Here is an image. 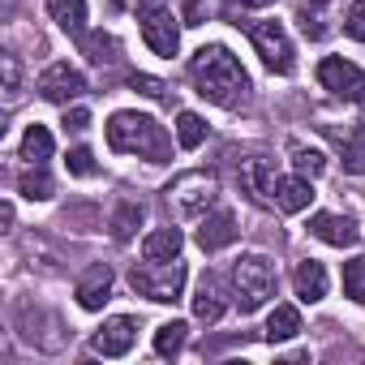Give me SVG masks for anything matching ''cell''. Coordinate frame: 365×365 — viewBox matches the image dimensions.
<instances>
[{
    "label": "cell",
    "instance_id": "obj_1",
    "mask_svg": "<svg viewBox=\"0 0 365 365\" xmlns=\"http://www.w3.org/2000/svg\"><path fill=\"white\" fill-rule=\"evenodd\" d=\"M190 78H194L198 95L211 99V103H220V108H241L250 99V73L241 69V61L224 43L198 48L194 61H190Z\"/></svg>",
    "mask_w": 365,
    "mask_h": 365
},
{
    "label": "cell",
    "instance_id": "obj_2",
    "mask_svg": "<svg viewBox=\"0 0 365 365\" xmlns=\"http://www.w3.org/2000/svg\"><path fill=\"white\" fill-rule=\"evenodd\" d=\"M108 146L120 155H146L150 163H163L172 155L163 125L146 112H116L108 120Z\"/></svg>",
    "mask_w": 365,
    "mask_h": 365
},
{
    "label": "cell",
    "instance_id": "obj_3",
    "mask_svg": "<svg viewBox=\"0 0 365 365\" xmlns=\"http://www.w3.org/2000/svg\"><path fill=\"white\" fill-rule=\"evenodd\" d=\"M275 267L262 258V254H245V258H237V267H232V292H237V305H241V314H254V309H262L271 297H275Z\"/></svg>",
    "mask_w": 365,
    "mask_h": 365
},
{
    "label": "cell",
    "instance_id": "obj_4",
    "mask_svg": "<svg viewBox=\"0 0 365 365\" xmlns=\"http://www.w3.org/2000/svg\"><path fill=\"white\" fill-rule=\"evenodd\" d=\"M129 288H133L138 297H146V301H159V305L180 301V292H185V262H180V258L150 262V258H146L142 267L129 271Z\"/></svg>",
    "mask_w": 365,
    "mask_h": 365
},
{
    "label": "cell",
    "instance_id": "obj_5",
    "mask_svg": "<svg viewBox=\"0 0 365 365\" xmlns=\"http://www.w3.org/2000/svg\"><path fill=\"white\" fill-rule=\"evenodd\" d=\"M220 198V180L211 172H185L168 185V202L180 220H202Z\"/></svg>",
    "mask_w": 365,
    "mask_h": 365
},
{
    "label": "cell",
    "instance_id": "obj_6",
    "mask_svg": "<svg viewBox=\"0 0 365 365\" xmlns=\"http://www.w3.org/2000/svg\"><path fill=\"white\" fill-rule=\"evenodd\" d=\"M138 22H142V39L155 56H176L180 48V31H176V18L163 0H142L138 5Z\"/></svg>",
    "mask_w": 365,
    "mask_h": 365
},
{
    "label": "cell",
    "instance_id": "obj_7",
    "mask_svg": "<svg viewBox=\"0 0 365 365\" xmlns=\"http://www.w3.org/2000/svg\"><path fill=\"white\" fill-rule=\"evenodd\" d=\"M245 31H250L254 48H258V56H262V65L271 73H292L297 56H292V43H288L279 22H245Z\"/></svg>",
    "mask_w": 365,
    "mask_h": 365
},
{
    "label": "cell",
    "instance_id": "obj_8",
    "mask_svg": "<svg viewBox=\"0 0 365 365\" xmlns=\"http://www.w3.org/2000/svg\"><path fill=\"white\" fill-rule=\"evenodd\" d=\"M318 82H322V91H331L344 103H365V69H356L344 56H327L318 65Z\"/></svg>",
    "mask_w": 365,
    "mask_h": 365
},
{
    "label": "cell",
    "instance_id": "obj_9",
    "mask_svg": "<svg viewBox=\"0 0 365 365\" xmlns=\"http://www.w3.org/2000/svg\"><path fill=\"white\" fill-rule=\"evenodd\" d=\"M82 91H86V78H82L73 65H65V61H61V65H48V69L39 73V95H43L48 103H65V108H69Z\"/></svg>",
    "mask_w": 365,
    "mask_h": 365
},
{
    "label": "cell",
    "instance_id": "obj_10",
    "mask_svg": "<svg viewBox=\"0 0 365 365\" xmlns=\"http://www.w3.org/2000/svg\"><path fill=\"white\" fill-rule=\"evenodd\" d=\"M322 138L339 150L352 176H365V125H322Z\"/></svg>",
    "mask_w": 365,
    "mask_h": 365
},
{
    "label": "cell",
    "instance_id": "obj_11",
    "mask_svg": "<svg viewBox=\"0 0 365 365\" xmlns=\"http://www.w3.org/2000/svg\"><path fill=\"white\" fill-rule=\"evenodd\" d=\"M275 185H279V172H275V163H271L267 155H254V159L241 163V190H245L254 202L275 207Z\"/></svg>",
    "mask_w": 365,
    "mask_h": 365
},
{
    "label": "cell",
    "instance_id": "obj_12",
    "mask_svg": "<svg viewBox=\"0 0 365 365\" xmlns=\"http://www.w3.org/2000/svg\"><path fill=\"white\" fill-rule=\"evenodd\" d=\"M133 339H138V322H133V318H112V322H103V327L95 331L91 348H95L99 356H125V352L133 348Z\"/></svg>",
    "mask_w": 365,
    "mask_h": 365
},
{
    "label": "cell",
    "instance_id": "obj_13",
    "mask_svg": "<svg viewBox=\"0 0 365 365\" xmlns=\"http://www.w3.org/2000/svg\"><path fill=\"white\" fill-rule=\"evenodd\" d=\"M237 232H241V228H237V215H232V211H224V207L198 220V245H202L207 254H215V250L232 245V241H237Z\"/></svg>",
    "mask_w": 365,
    "mask_h": 365
},
{
    "label": "cell",
    "instance_id": "obj_14",
    "mask_svg": "<svg viewBox=\"0 0 365 365\" xmlns=\"http://www.w3.org/2000/svg\"><path fill=\"white\" fill-rule=\"evenodd\" d=\"M309 232H314L322 245H335V250H348V245H356V241H361L356 220H348V215H327V211L309 220Z\"/></svg>",
    "mask_w": 365,
    "mask_h": 365
},
{
    "label": "cell",
    "instance_id": "obj_15",
    "mask_svg": "<svg viewBox=\"0 0 365 365\" xmlns=\"http://www.w3.org/2000/svg\"><path fill=\"white\" fill-rule=\"evenodd\" d=\"M112 297V267L108 262H95L82 279H78V305L82 309H103Z\"/></svg>",
    "mask_w": 365,
    "mask_h": 365
},
{
    "label": "cell",
    "instance_id": "obj_16",
    "mask_svg": "<svg viewBox=\"0 0 365 365\" xmlns=\"http://www.w3.org/2000/svg\"><path fill=\"white\" fill-rule=\"evenodd\" d=\"M224 309H228V301H224V284H220V275L207 271V275L198 279V292H194V318H198V322H220Z\"/></svg>",
    "mask_w": 365,
    "mask_h": 365
},
{
    "label": "cell",
    "instance_id": "obj_17",
    "mask_svg": "<svg viewBox=\"0 0 365 365\" xmlns=\"http://www.w3.org/2000/svg\"><path fill=\"white\" fill-rule=\"evenodd\" d=\"M309 198H314V190H309V176H279V185H275V207L284 211V215H297V211H305L309 207Z\"/></svg>",
    "mask_w": 365,
    "mask_h": 365
},
{
    "label": "cell",
    "instance_id": "obj_18",
    "mask_svg": "<svg viewBox=\"0 0 365 365\" xmlns=\"http://www.w3.org/2000/svg\"><path fill=\"white\" fill-rule=\"evenodd\" d=\"M292 284H297V297L314 305V301H322V297H327V267H322V262H314V258H305V262H297Z\"/></svg>",
    "mask_w": 365,
    "mask_h": 365
},
{
    "label": "cell",
    "instance_id": "obj_19",
    "mask_svg": "<svg viewBox=\"0 0 365 365\" xmlns=\"http://www.w3.org/2000/svg\"><path fill=\"white\" fill-rule=\"evenodd\" d=\"M180 245H185V237H180V228H159L142 241V258L150 262H168V258H180Z\"/></svg>",
    "mask_w": 365,
    "mask_h": 365
},
{
    "label": "cell",
    "instance_id": "obj_20",
    "mask_svg": "<svg viewBox=\"0 0 365 365\" xmlns=\"http://www.w3.org/2000/svg\"><path fill=\"white\" fill-rule=\"evenodd\" d=\"M48 14H52V22L61 31L82 35V26H86V0H48Z\"/></svg>",
    "mask_w": 365,
    "mask_h": 365
},
{
    "label": "cell",
    "instance_id": "obj_21",
    "mask_svg": "<svg viewBox=\"0 0 365 365\" xmlns=\"http://www.w3.org/2000/svg\"><path fill=\"white\" fill-rule=\"evenodd\" d=\"M297 331H301V314H297L292 305H275L262 335H267V344H284V339H292Z\"/></svg>",
    "mask_w": 365,
    "mask_h": 365
},
{
    "label": "cell",
    "instance_id": "obj_22",
    "mask_svg": "<svg viewBox=\"0 0 365 365\" xmlns=\"http://www.w3.org/2000/svg\"><path fill=\"white\" fill-rule=\"evenodd\" d=\"M18 194H22V198H31V202H48V198L56 194V180L43 172V163H35L31 172H22V180H18Z\"/></svg>",
    "mask_w": 365,
    "mask_h": 365
},
{
    "label": "cell",
    "instance_id": "obj_23",
    "mask_svg": "<svg viewBox=\"0 0 365 365\" xmlns=\"http://www.w3.org/2000/svg\"><path fill=\"white\" fill-rule=\"evenodd\" d=\"M22 159H26V163H48V159H52V133H48L43 125H31V129L22 133Z\"/></svg>",
    "mask_w": 365,
    "mask_h": 365
},
{
    "label": "cell",
    "instance_id": "obj_24",
    "mask_svg": "<svg viewBox=\"0 0 365 365\" xmlns=\"http://www.w3.org/2000/svg\"><path fill=\"white\" fill-rule=\"evenodd\" d=\"M288 155H292V168H297L301 176H309V180L327 172V155H322V150H314V146H305V142H292V146H288Z\"/></svg>",
    "mask_w": 365,
    "mask_h": 365
},
{
    "label": "cell",
    "instance_id": "obj_25",
    "mask_svg": "<svg viewBox=\"0 0 365 365\" xmlns=\"http://www.w3.org/2000/svg\"><path fill=\"white\" fill-rule=\"evenodd\" d=\"M176 142L185 146V150L202 146V142H207V120H202L198 112H180V116H176Z\"/></svg>",
    "mask_w": 365,
    "mask_h": 365
},
{
    "label": "cell",
    "instance_id": "obj_26",
    "mask_svg": "<svg viewBox=\"0 0 365 365\" xmlns=\"http://www.w3.org/2000/svg\"><path fill=\"white\" fill-rule=\"evenodd\" d=\"M82 52H86V61H91V65H112V61H116V39H112V35H103V31L82 35Z\"/></svg>",
    "mask_w": 365,
    "mask_h": 365
},
{
    "label": "cell",
    "instance_id": "obj_27",
    "mask_svg": "<svg viewBox=\"0 0 365 365\" xmlns=\"http://www.w3.org/2000/svg\"><path fill=\"white\" fill-rule=\"evenodd\" d=\"M185 322H163L159 331H155V352L159 356H176L180 348H185Z\"/></svg>",
    "mask_w": 365,
    "mask_h": 365
},
{
    "label": "cell",
    "instance_id": "obj_28",
    "mask_svg": "<svg viewBox=\"0 0 365 365\" xmlns=\"http://www.w3.org/2000/svg\"><path fill=\"white\" fill-rule=\"evenodd\" d=\"M138 224H142V207H138V202H120L116 215H112V237H116V241H129V237L138 232Z\"/></svg>",
    "mask_w": 365,
    "mask_h": 365
},
{
    "label": "cell",
    "instance_id": "obj_29",
    "mask_svg": "<svg viewBox=\"0 0 365 365\" xmlns=\"http://www.w3.org/2000/svg\"><path fill=\"white\" fill-rule=\"evenodd\" d=\"M344 297L365 305V258H352V262H344Z\"/></svg>",
    "mask_w": 365,
    "mask_h": 365
},
{
    "label": "cell",
    "instance_id": "obj_30",
    "mask_svg": "<svg viewBox=\"0 0 365 365\" xmlns=\"http://www.w3.org/2000/svg\"><path fill=\"white\" fill-rule=\"evenodd\" d=\"M0 69H5V99L14 103V99H18V91H22V65H18V56H14V52H5V56H0Z\"/></svg>",
    "mask_w": 365,
    "mask_h": 365
},
{
    "label": "cell",
    "instance_id": "obj_31",
    "mask_svg": "<svg viewBox=\"0 0 365 365\" xmlns=\"http://www.w3.org/2000/svg\"><path fill=\"white\" fill-rule=\"evenodd\" d=\"M344 31L365 43V0H352V9H348V18H344Z\"/></svg>",
    "mask_w": 365,
    "mask_h": 365
},
{
    "label": "cell",
    "instance_id": "obj_32",
    "mask_svg": "<svg viewBox=\"0 0 365 365\" xmlns=\"http://www.w3.org/2000/svg\"><path fill=\"white\" fill-rule=\"evenodd\" d=\"M129 86H133V91H142V95H150V99H163V95H168V86H163L159 78H146V73H133V78H129Z\"/></svg>",
    "mask_w": 365,
    "mask_h": 365
},
{
    "label": "cell",
    "instance_id": "obj_33",
    "mask_svg": "<svg viewBox=\"0 0 365 365\" xmlns=\"http://www.w3.org/2000/svg\"><path fill=\"white\" fill-rule=\"evenodd\" d=\"M69 172H73V176H91V172H95V159H91V150H86V146L69 150Z\"/></svg>",
    "mask_w": 365,
    "mask_h": 365
},
{
    "label": "cell",
    "instance_id": "obj_34",
    "mask_svg": "<svg viewBox=\"0 0 365 365\" xmlns=\"http://www.w3.org/2000/svg\"><path fill=\"white\" fill-rule=\"evenodd\" d=\"M61 125H65V133H82L91 125V112L86 108H65V120Z\"/></svg>",
    "mask_w": 365,
    "mask_h": 365
},
{
    "label": "cell",
    "instance_id": "obj_35",
    "mask_svg": "<svg viewBox=\"0 0 365 365\" xmlns=\"http://www.w3.org/2000/svg\"><path fill=\"white\" fill-rule=\"evenodd\" d=\"M301 31H305L309 39H322V22H318V18H309V14H301Z\"/></svg>",
    "mask_w": 365,
    "mask_h": 365
},
{
    "label": "cell",
    "instance_id": "obj_36",
    "mask_svg": "<svg viewBox=\"0 0 365 365\" xmlns=\"http://www.w3.org/2000/svg\"><path fill=\"white\" fill-rule=\"evenodd\" d=\"M305 5H309V9H322V5H327V0H305Z\"/></svg>",
    "mask_w": 365,
    "mask_h": 365
},
{
    "label": "cell",
    "instance_id": "obj_37",
    "mask_svg": "<svg viewBox=\"0 0 365 365\" xmlns=\"http://www.w3.org/2000/svg\"><path fill=\"white\" fill-rule=\"evenodd\" d=\"M241 5H267V0H241Z\"/></svg>",
    "mask_w": 365,
    "mask_h": 365
}]
</instances>
